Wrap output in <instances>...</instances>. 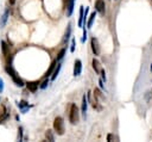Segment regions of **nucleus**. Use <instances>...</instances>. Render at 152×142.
<instances>
[{
    "instance_id": "obj_10",
    "label": "nucleus",
    "mask_w": 152,
    "mask_h": 142,
    "mask_svg": "<svg viewBox=\"0 0 152 142\" xmlns=\"http://www.w3.org/2000/svg\"><path fill=\"white\" fill-rule=\"evenodd\" d=\"M83 21H84V9L81 6L80 9V19H79V28H83Z\"/></svg>"
},
{
    "instance_id": "obj_13",
    "label": "nucleus",
    "mask_w": 152,
    "mask_h": 142,
    "mask_svg": "<svg viewBox=\"0 0 152 142\" xmlns=\"http://www.w3.org/2000/svg\"><path fill=\"white\" fill-rule=\"evenodd\" d=\"M70 32H71V25L69 24L68 28H67V31H65V33H64V38H63V42H64V43L68 42V40H69V37H70Z\"/></svg>"
},
{
    "instance_id": "obj_25",
    "label": "nucleus",
    "mask_w": 152,
    "mask_h": 142,
    "mask_svg": "<svg viewBox=\"0 0 152 142\" xmlns=\"http://www.w3.org/2000/svg\"><path fill=\"white\" fill-rule=\"evenodd\" d=\"M112 140H117V137H115V136H114L113 134H109V135L107 136V141H109V142H110Z\"/></svg>"
},
{
    "instance_id": "obj_29",
    "label": "nucleus",
    "mask_w": 152,
    "mask_h": 142,
    "mask_svg": "<svg viewBox=\"0 0 152 142\" xmlns=\"http://www.w3.org/2000/svg\"><path fill=\"white\" fill-rule=\"evenodd\" d=\"M99 85H100V87H101V88H103V80H102V79H100V80H99Z\"/></svg>"
},
{
    "instance_id": "obj_31",
    "label": "nucleus",
    "mask_w": 152,
    "mask_h": 142,
    "mask_svg": "<svg viewBox=\"0 0 152 142\" xmlns=\"http://www.w3.org/2000/svg\"><path fill=\"white\" fill-rule=\"evenodd\" d=\"M150 69H151V72H152V65H151V67H150Z\"/></svg>"
},
{
    "instance_id": "obj_12",
    "label": "nucleus",
    "mask_w": 152,
    "mask_h": 142,
    "mask_svg": "<svg viewBox=\"0 0 152 142\" xmlns=\"http://www.w3.org/2000/svg\"><path fill=\"white\" fill-rule=\"evenodd\" d=\"M8 14H10V11H8V10H6V11L4 12V14H3L1 22H0V25H1V26H4V25L6 24V22H7V18H8Z\"/></svg>"
},
{
    "instance_id": "obj_5",
    "label": "nucleus",
    "mask_w": 152,
    "mask_h": 142,
    "mask_svg": "<svg viewBox=\"0 0 152 142\" xmlns=\"http://www.w3.org/2000/svg\"><path fill=\"white\" fill-rule=\"evenodd\" d=\"M95 11L103 14L106 12V5H105V0H96L95 1Z\"/></svg>"
},
{
    "instance_id": "obj_1",
    "label": "nucleus",
    "mask_w": 152,
    "mask_h": 142,
    "mask_svg": "<svg viewBox=\"0 0 152 142\" xmlns=\"http://www.w3.org/2000/svg\"><path fill=\"white\" fill-rule=\"evenodd\" d=\"M6 72L8 73V75H11L12 80L14 81V84H15L17 86H19V87L24 86V81L22 80V78H19V75L17 74V72L13 69V67H12L11 63H7V66H6Z\"/></svg>"
},
{
    "instance_id": "obj_18",
    "label": "nucleus",
    "mask_w": 152,
    "mask_h": 142,
    "mask_svg": "<svg viewBox=\"0 0 152 142\" xmlns=\"http://www.w3.org/2000/svg\"><path fill=\"white\" fill-rule=\"evenodd\" d=\"M8 116H10V114H8L7 111L1 112V116H0V123H3L5 119H7V118H8Z\"/></svg>"
},
{
    "instance_id": "obj_7",
    "label": "nucleus",
    "mask_w": 152,
    "mask_h": 142,
    "mask_svg": "<svg viewBox=\"0 0 152 142\" xmlns=\"http://www.w3.org/2000/svg\"><path fill=\"white\" fill-rule=\"evenodd\" d=\"M38 84H39L38 81H29V82H26V87L30 92H36L38 88Z\"/></svg>"
},
{
    "instance_id": "obj_9",
    "label": "nucleus",
    "mask_w": 152,
    "mask_h": 142,
    "mask_svg": "<svg viewBox=\"0 0 152 142\" xmlns=\"http://www.w3.org/2000/svg\"><path fill=\"white\" fill-rule=\"evenodd\" d=\"M93 68H94V70H95V73L100 74V72H101V66H100V62H99L96 59L93 60Z\"/></svg>"
},
{
    "instance_id": "obj_24",
    "label": "nucleus",
    "mask_w": 152,
    "mask_h": 142,
    "mask_svg": "<svg viewBox=\"0 0 152 142\" xmlns=\"http://www.w3.org/2000/svg\"><path fill=\"white\" fill-rule=\"evenodd\" d=\"M100 73H101V78H102V80L106 81V72H105V69H103V68H101V72H100Z\"/></svg>"
},
{
    "instance_id": "obj_21",
    "label": "nucleus",
    "mask_w": 152,
    "mask_h": 142,
    "mask_svg": "<svg viewBox=\"0 0 152 142\" xmlns=\"http://www.w3.org/2000/svg\"><path fill=\"white\" fill-rule=\"evenodd\" d=\"M75 45H76V41H75V38H72V41H71V47H70V51H71V53L75 51Z\"/></svg>"
},
{
    "instance_id": "obj_30",
    "label": "nucleus",
    "mask_w": 152,
    "mask_h": 142,
    "mask_svg": "<svg viewBox=\"0 0 152 142\" xmlns=\"http://www.w3.org/2000/svg\"><path fill=\"white\" fill-rule=\"evenodd\" d=\"M8 1H10V4H11V5H14L17 0H8Z\"/></svg>"
},
{
    "instance_id": "obj_16",
    "label": "nucleus",
    "mask_w": 152,
    "mask_h": 142,
    "mask_svg": "<svg viewBox=\"0 0 152 142\" xmlns=\"http://www.w3.org/2000/svg\"><path fill=\"white\" fill-rule=\"evenodd\" d=\"M95 17H96V13H95V12H93V13L89 16V19H88V22H87V26H88V28H91Z\"/></svg>"
},
{
    "instance_id": "obj_22",
    "label": "nucleus",
    "mask_w": 152,
    "mask_h": 142,
    "mask_svg": "<svg viewBox=\"0 0 152 142\" xmlns=\"http://www.w3.org/2000/svg\"><path fill=\"white\" fill-rule=\"evenodd\" d=\"M48 84H49V80H48V79H46V80H44V81L42 82V85H41V88H43V90H44V88H46Z\"/></svg>"
},
{
    "instance_id": "obj_2",
    "label": "nucleus",
    "mask_w": 152,
    "mask_h": 142,
    "mask_svg": "<svg viewBox=\"0 0 152 142\" xmlns=\"http://www.w3.org/2000/svg\"><path fill=\"white\" fill-rule=\"evenodd\" d=\"M80 119V112L79 108L76 106V104H71L69 109V121L71 124H76Z\"/></svg>"
},
{
    "instance_id": "obj_26",
    "label": "nucleus",
    "mask_w": 152,
    "mask_h": 142,
    "mask_svg": "<svg viewBox=\"0 0 152 142\" xmlns=\"http://www.w3.org/2000/svg\"><path fill=\"white\" fill-rule=\"evenodd\" d=\"M4 91V81H3V79L0 78V93H1Z\"/></svg>"
},
{
    "instance_id": "obj_11",
    "label": "nucleus",
    "mask_w": 152,
    "mask_h": 142,
    "mask_svg": "<svg viewBox=\"0 0 152 142\" xmlns=\"http://www.w3.org/2000/svg\"><path fill=\"white\" fill-rule=\"evenodd\" d=\"M87 108H88V100H87V98H86V96H83V98H82V108H81V111H82V114L86 116V112H87Z\"/></svg>"
},
{
    "instance_id": "obj_6",
    "label": "nucleus",
    "mask_w": 152,
    "mask_h": 142,
    "mask_svg": "<svg viewBox=\"0 0 152 142\" xmlns=\"http://www.w3.org/2000/svg\"><path fill=\"white\" fill-rule=\"evenodd\" d=\"M82 72V62L81 60H76L75 65H74V75L75 77H79Z\"/></svg>"
},
{
    "instance_id": "obj_8",
    "label": "nucleus",
    "mask_w": 152,
    "mask_h": 142,
    "mask_svg": "<svg viewBox=\"0 0 152 142\" xmlns=\"http://www.w3.org/2000/svg\"><path fill=\"white\" fill-rule=\"evenodd\" d=\"M18 106H19V109L22 110V112H26L29 109H30V106H29V103H26L25 100H22V102H19L18 103Z\"/></svg>"
},
{
    "instance_id": "obj_17",
    "label": "nucleus",
    "mask_w": 152,
    "mask_h": 142,
    "mask_svg": "<svg viewBox=\"0 0 152 142\" xmlns=\"http://www.w3.org/2000/svg\"><path fill=\"white\" fill-rule=\"evenodd\" d=\"M1 48H3V54L5 55V56H7L8 55V45L6 44V42H1Z\"/></svg>"
},
{
    "instance_id": "obj_23",
    "label": "nucleus",
    "mask_w": 152,
    "mask_h": 142,
    "mask_svg": "<svg viewBox=\"0 0 152 142\" xmlns=\"http://www.w3.org/2000/svg\"><path fill=\"white\" fill-rule=\"evenodd\" d=\"M86 40H87V30H86V29H83V36H82V43H84V42H86Z\"/></svg>"
},
{
    "instance_id": "obj_19",
    "label": "nucleus",
    "mask_w": 152,
    "mask_h": 142,
    "mask_svg": "<svg viewBox=\"0 0 152 142\" xmlns=\"http://www.w3.org/2000/svg\"><path fill=\"white\" fill-rule=\"evenodd\" d=\"M64 54H65V49H62L60 53H58V55H57V61H60V60H62L63 59V56H64Z\"/></svg>"
},
{
    "instance_id": "obj_3",
    "label": "nucleus",
    "mask_w": 152,
    "mask_h": 142,
    "mask_svg": "<svg viewBox=\"0 0 152 142\" xmlns=\"http://www.w3.org/2000/svg\"><path fill=\"white\" fill-rule=\"evenodd\" d=\"M53 129L57 133V135H63L64 134V122L62 117H56L53 121Z\"/></svg>"
},
{
    "instance_id": "obj_15",
    "label": "nucleus",
    "mask_w": 152,
    "mask_h": 142,
    "mask_svg": "<svg viewBox=\"0 0 152 142\" xmlns=\"http://www.w3.org/2000/svg\"><path fill=\"white\" fill-rule=\"evenodd\" d=\"M60 69H61V63H57V68L53 69V73H52L51 80H55V79L57 78V75H58V73H60Z\"/></svg>"
},
{
    "instance_id": "obj_27",
    "label": "nucleus",
    "mask_w": 152,
    "mask_h": 142,
    "mask_svg": "<svg viewBox=\"0 0 152 142\" xmlns=\"http://www.w3.org/2000/svg\"><path fill=\"white\" fill-rule=\"evenodd\" d=\"M75 0H64V3H65V6L69 5V4H74Z\"/></svg>"
},
{
    "instance_id": "obj_4",
    "label": "nucleus",
    "mask_w": 152,
    "mask_h": 142,
    "mask_svg": "<svg viewBox=\"0 0 152 142\" xmlns=\"http://www.w3.org/2000/svg\"><path fill=\"white\" fill-rule=\"evenodd\" d=\"M90 45H91V50H93V53H94V55H95V56L100 55V45H99L98 38L93 37L91 41H90Z\"/></svg>"
},
{
    "instance_id": "obj_14",
    "label": "nucleus",
    "mask_w": 152,
    "mask_h": 142,
    "mask_svg": "<svg viewBox=\"0 0 152 142\" xmlns=\"http://www.w3.org/2000/svg\"><path fill=\"white\" fill-rule=\"evenodd\" d=\"M56 63H57V60H55L51 65H50V68L48 69V72H46V74H45V77H49V75H51V73H53V69L56 68Z\"/></svg>"
},
{
    "instance_id": "obj_28",
    "label": "nucleus",
    "mask_w": 152,
    "mask_h": 142,
    "mask_svg": "<svg viewBox=\"0 0 152 142\" xmlns=\"http://www.w3.org/2000/svg\"><path fill=\"white\" fill-rule=\"evenodd\" d=\"M22 135H23V128H19V140H22Z\"/></svg>"
},
{
    "instance_id": "obj_32",
    "label": "nucleus",
    "mask_w": 152,
    "mask_h": 142,
    "mask_svg": "<svg viewBox=\"0 0 152 142\" xmlns=\"http://www.w3.org/2000/svg\"><path fill=\"white\" fill-rule=\"evenodd\" d=\"M151 4H152V0H151Z\"/></svg>"
},
{
    "instance_id": "obj_20",
    "label": "nucleus",
    "mask_w": 152,
    "mask_h": 142,
    "mask_svg": "<svg viewBox=\"0 0 152 142\" xmlns=\"http://www.w3.org/2000/svg\"><path fill=\"white\" fill-rule=\"evenodd\" d=\"M46 138L49 141H53V135H52V131L51 130H48L46 131Z\"/></svg>"
}]
</instances>
